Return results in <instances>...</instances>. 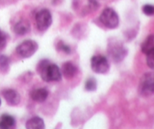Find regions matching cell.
<instances>
[{"label": "cell", "instance_id": "6da1fadb", "mask_svg": "<svg viewBox=\"0 0 154 129\" xmlns=\"http://www.w3.org/2000/svg\"><path fill=\"white\" fill-rule=\"evenodd\" d=\"M37 70L42 79L45 82H58L62 80V72L60 68L57 64L50 63L47 59L39 62Z\"/></svg>", "mask_w": 154, "mask_h": 129}, {"label": "cell", "instance_id": "7a4b0ae2", "mask_svg": "<svg viewBox=\"0 0 154 129\" xmlns=\"http://www.w3.org/2000/svg\"><path fill=\"white\" fill-rule=\"evenodd\" d=\"M99 20L106 28L111 29L117 28L120 24V18L118 14L111 8H106L104 9L99 16Z\"/></svg>", "mask_w": 154, "mask_h": 129}, {"label": "cell", "instance_id": "3957f363", "mask_svg": "<svg viewBox=\"0 0 154 129\" xmlns=\"http://www.w3.org/2000/svg\"><path fill=\"white\" fill-rule=\"evenodd\" d=\"M38 49V44L33 40H26L20 44L16 48L18 55L22 58H28L32 56Z\"/></svg>", "mask_w": 154, "mask_h": 129}, {"label": "cell", "instance_id": "277c9868", "mask_svg": "<svg viewBox=\"0 0 154 129\" xmlns=\"http://www.w3.org/2000/svg\"><path fill=\"white\" fill-rule=\"evenodd\" d=\"M91 68L96 74H106L110 70V64L108 58L104 56H93L90 61Z\"/></svg>", "mask_w": 154, "mask_h": 129}, {"label": "cell", "instance_id": "5b68a950", "mask_svg": "<svg viewBox=\"0 0 154 129\" xmlns=\"http://www.w3.org/2000/svg\"><path fill=\"white\" fill-rule=\"evenodd\" d=\"M36 25L39 31L45 32L50 28L52 24V15L48 9L39 10L35 15Z\"/></svg>", "mask_w": 154, "mask_h": 129}, {"label": "cell", "instance_id": "8992f818", "mask_svg": "<svg viewBox=\"0 0 154 129\" xmlns=\"http://www.w3.org/2000/svg\"><path fill=\"white\" fill-rule=\"evenodd\" d=\"M139 91L144 96L154 94V73H147L143 75L140 81Z\"/></svg>", "mask_w": 154, "mask_h": 129}, {"label": "cell", "instance_id": "52a82bcc", "mask_svg": "<svg viewBox=\"0 0 154 129\" xmlns=\"http://www.w3.org/2000/svg\"><path fill=\"white\" fill-rule=\"evenodd\" d=\"M108 53L116 63L123 61L127 55V50L123 44L117 41H113L112 44H108Z\"/></svg>", "mask_w": 154, "mask_h": 129}, {"label": "cell", "instance_id": "ba28073f", "mask_svg": "<svg viewBox=\"0 0 154 129\" xmlns=\"http://www.w3.org/2000/svg\"><path fill=\"white\" fill-rule=\"evenodd\" d=\"M3 97L6 102L11 106H16L20 102V95L17 91L14 89H6L2 92Z\"/></svg>", "mask_w": 154, "mask_h": 129}, {"label": "cell", "instance_id": "9c48e42d", "mask_svg": "<svg viewBox=\"0 0 154 129\" xmlns=\"http://www.w3.org/2000/svg\"><path fill=\"white\" fill-rule=\"evenodd\" d=\"M62 74L64 75L66 79H72L78 72V68L75 64L69 61L65 62L62 66Z\"/></svg>", "mask_w": 154, "mask_h": 129}, {"label": "cell", "instance_id": "30bf717a", "mask_svg": "<svg viewBox=\"0 0 154 129\" xmlns=\"http://www.w3.org/2000/svg\"><path fill=\"white\" fill-rule=\"evenodd\" d=\"M49 95V92L45 88H38L32 90L30 93L32 99L38 103H42L45 101Z\"/></svg>", "mask_w": 154, "mask_h": 129}, {"label": "cell", "instance_id": "8fae6325", "mask_svg": "<svg viewBox=\"0 0 154 129\" xmlns=\"http://www.w3.org/2000/svg\"><path fill=\"white\" fill-rule=\"evenodd\" d=\"M30 23L26 20H20L14 26V32L19 35H24L30 31Z\"/></svg>", "mask_w": 154, "mask_h": 129}, {"label": "cell", "instance_id": "7c38bea8", "mask_svg": "<svg viewBox=\"0 0 154 129\" xmlns=\"http://www.w3.org/2000/svg\"><path fill=\"white\" fill-rule=\"evenodd\" d=\"M26 128L28 129H43L45 128L43 118L39 116H33L26 123Z\"/></svg>", "mask_w": 154, "mask_h": 129}, {"label": "cell", "instance_id": "4fadbf2b", "mask_svg": "<svg viewBox=\"0 0 154 129\" xmlns=\"http://www.w3.org/2000/svg\"><path fill=\"white\" fill-rule=\"evenodd\" d=\"M15 118L8 114H3L0 117V128L9 129L15 126Z\"/></svg>", "mask_w": 154, "mask_h": 129}, {"label": "cell", "instance_id": "5bb4252c", "mask_svg": "<svg viewBox=\"0 0 154 129\" xmlns=\"http://www.w3.org/2000/svg\"><path fill=\"white\" fill-rule=\"evenodd\" d=\"M153 50H154V34H150L141 44V51L144 54H147Z\"/></svg>", "mask_w": 154, "mask_h": 129}, {"label": "cell", "instance_id": "9a60e30c", "mask_svg": "<svg viewBox=\"0 0 154 129\" xmlns=\"http://www.w3.org/2000/svg\"><path fill=\"white\" fill-rule=\"evenodd\" d=\"M10 65V59L7 56H0V71L2 73H6L9 69Z\"/></svg>", "mask_w": 154, "mask_h": 129}, {"label": "cell", "instance_id": "2e32d148", "mask_svg": "<svg viewBox=\"0 0 154 129\" xmlns=\"http://www.w3.org/2000/svg\"><path fill=\"white\" fill-rule=\"evenodd\" d=\"M85 88L87 91L94 92L97 88V82L93 77H90L85 82Z\"/></svg>", "mask_w": 154, "mask_h": 129}, {"label": "cell", "instance_id": "e0dca14e", "mask_svg": "<svg viewBox=\"0 0 154 129\" xmlns=\"http://www.w3.org/2000/svg\"><path fill=\"white\" fill-rule=\"evenodd\" d=\"M57 48L58 50L63 51L65 53L69 54L72 52V50H71L70 46H68L67 44H65L64 42L62 41V40H60V41L58 42V44H57Z\"/></svg>", "mask_w": 154, "mask_h": 129}, {"label": "cell", "instance_id": "ac0fdd59", "mask_svg": "<svg viewBox=\"0 0 154 129\" xmlns=\"http://www.w3.org/2000/svg\"><path fill=\"white\" fill-rule=\"evenodd\" d=\"M142 11L147 16H153L154 15V5L153 4H144L142 7Z\"/></svg>", "mask_w": 154, "mask_h": 129}, {"label": "cell", "instance_id": "d6986e66", "mask_svg": "<svg viewBox=\"0 0 154 129\" xmlns=\"http://www.w3.org/2000/svg\"><path fill=\"white\" fill-rule=\"evenodd\" d=\"M147 55V64L150 68L154 70V50L149 52Z\"/></svg>", "mask_w": 154, "mask_h": 129}, {"label": "cell", "instance_id": "ffe728a7", "mask_svg": "<svg viewBox=\"0 0 154 129\" xmlns=\"http://www.w3.org/2000/svg\"><path fill=\"white\" fill-rule=\"evenodd\" d=\"M6 44H7V38L5 34L0 31V50H2L5 47Z\"/></svg>", "mask_w": 154, "mask_h": 129}, {"label": "cell", "instance_id": "44dd1931", "mask_svg": "<svg viewBox=\"0 0 154 129\" xmlns=\"http://www.w3.org/2000/svg\"><path fill=\"white\" fill-rule=\"evenodd\" d=\"M1 103H2V101H1V99H0V106H1Z\"/></svg>", "mask_w": 154, "mask_h": 129}]
</instances>
